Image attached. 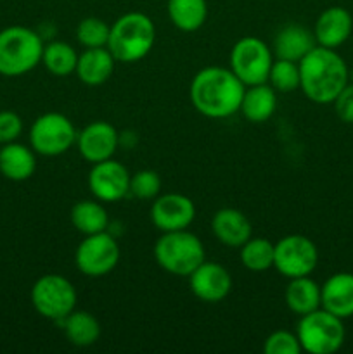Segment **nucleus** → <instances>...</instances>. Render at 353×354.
<instances>
[{"label": "nucleus", "mask_w": 353, "mask_h": 354, "mask_svg": "<svg viewBox=\"0 0 353 354\" xmlns=\"http://www.w3.org/2000/svg\"><path fill=\"white\" fill-rule=\"evenodd\" d=\"M244 83L230 68L208 66L196 73L189 86L194 109L210 120H224L239 113L244 95Z\"/></svg>", "instance_id": "nucleus-1"}, {"label": "nucleus", "mask_w": 353, "mask_h": 354, "mask_svg": "<svg viewBox=\"0 0 353 354\" xmlns=\"http://www.w3.org/2000/svg\"><path fill=\"white\" fill-rule=\"evenodd\" d=\"M300 88L315 104H332L348 85V66L336 48L315 45L300 62Z\"/></svg>", "instance_id": "nucleus-2"}, {"label": "nucleus", "mask_w": 353, "mask_h": 354, "mask_svg": "<svg viewBox=\"0 0 353 354\" xmlns=\"http://www.w3.org/2000/svg\"><path fill=\"white\" fill-rule=\"evenodd\" d=\"M156 41V26L144 12H127L111 24L107 48L116 62L134 64L147 57Z\"/></svg>", "instance_id": "nucleus-3"}, {"label": "nucleus", "mask_w": 353, "mask_h": 354, "mask_svg": "<svg viewBox=\"0 0 353 354\" xmlns=\"http://www.w3.org/2000/svg\"><path fill=\"white\" fill-rule=\"evenodd\" d=\"M44 40L26 26H9L0 31V75L16 78L33 71L42 62Z\"/></svg>", "instance_id": "nucleus-4"}, {"label": "nucleus", "mask_w": 353, "mask_h": 354, "mask_svg": "<svg viewBox=\"0 0 353 354\" xmlns=\"http://www.w3.org/2000/svg\"><path fill=\"white\" fill-rule=\"evenodd\" d=\"M154 259L163 272L187 277L206 259V251L197 235L189 230L163 232L154 244Z\"/></svg>", "instance_id": "nucleus-5"}, {"label": "nucleus", "mask_w": 353, "mask_h": 354, "mask_svg": "<svg viewBox=\"0 0 353 354\" xmlns=\"http://www.w3.org/2000/svg\"><path fill=\"white\" fill-rule=\"evenodd\" d=\"M296 335L301 351L310 354H332L345 344V325L341 318L329 313L324 308L300 317Z\"/></svg>", "instance_id": "nucleus-6"}, {"label": "nucleus", "mask_w": 353, "mask_h": 354, "mask_svg": "<svg viewBox=\"0 0 353 354\" xmlns=\"http://www.w3.org/2000/svg\"><path fill=\"white\" fill-rule=\"evenodd\" d=\"M31 304L40 317L61 324L69 313L76 310L75 286L66 277L57 273H48L40 277L31 287Z\"/></svg>", "instance_id": "nucleus-7"}, {"label": "nucleus", "mask_w": 353, "mask_h": 354, "mask_svg": "<svg viewBox=\"0 0 353 354\" xmlns=\"http://www.w3.org/2000/svg\"><path fill=\"white\" fill-rule=\"evenodd\" d=\"M273 52L258 37H242L234 44L228 57V68L244 86L266 83L272 68Z\"/></svg>", "instance_id": "nucleus-8"}, {"label": "nucleus", "mask_w": 353, "mask_h": 354, "mask_svg": "<svg viewBox=\"0 0 353 354\" xmlns=\"http://www.w3.org/2000/svg\"><path fill=\"white\" fill-rule=\"evenodd\" d=\"M75 124L62 113H45L30 128V145L37 154L55 158L68 152L76 144Z\"/></svg>", "instance_id": "nucleus-9"}, {"label": "nucleus", "mask_w": 353, "mask_h": 354, "mask_svg": "<svg viewBox=\"0 0 353 354\" xmlns=\"http://www.w3.org/2000/svg\"><path fill=\"white\" fill-rule=\"evenodd\" d=\"M121 258V249L109 232L85 235L75 252V265L85 277L100 279L113 272Z\"/></svg>", "instance_id": "nucleus-10"}, {"label": "nucleus", "mask_w": 353, "mask_h": 354, "mask_svg": "<svg viewBox=\"0 0 353 354\" xmlns=\"http://www.w3.org/2000/svg\"><path fill=\"white\" fill-rule=\"evenodd\" d=\"M317 265V245L305 235H287L273 244V268L286 279L311 275Z\"/></svg>", "instance_id": "nucleus-11"}, {"label": "nucleus", "mask_w": 353, "mask_h": 354, "mask_svg": "<svg viewBox=\"0 0 353 354\" xmlns=\"http://www.w3.org/2000/svg\"><path fill=\"white\" fill-rule=\"evenodd\" d=\"M130 173L113 158L92 165L89 171V190L100 203H118L130 194Z\"/></svg>", "instance_id": "nucleus-12"}, {"label": "nucleus", "mask_w": 353, "mask_h": 354, "mask_svg": "<svg viewBox=\"0 0 353 354\" xmlns=\"http://www.w3.org/2000/svg\"><path fill=\"white\" fill-rule=\"evenodd\" d=\"M196 220V206L183 194H159L151 206V221L159 232L187 230Z\"/></svg>", "instance_id": "nucleus-13"}, {"label": "nucleus", "mask_w": 353, "mask_h": 354, "mask_svg": "<svg viewBox=\"0 0 353 354\" xmlns=\"http://www.w3.org/2000/svg\"><path fill=\"white\" fill-rule=\"evenodd\" d=\"M76 149L90 165L111 159L120 145V133L107 121H92L76 135Z\"/></svg>", "instance_id": "nucleus-14"}, {"label": "nucleus", "mask_w": 353, "mask_h": 354, "mask_svg": "<svg viewBox=\"0 0 353 354\" xmlns=\"http://www.w3.org/2000/svg\"><path fill=\"white\" fill-rule=\"evenodd\" d=\"M232 275L225 266L204 259L189 275L190 292L199 301L217 304L227 299L232 290Z\"/></svg>", "instance_id": "nucleus-15"}, {"label": "nucleus", "mask_w": 353, "mask_h": 354, "mask_svg": "<svg viewBox=\"0 0 353 354\" xmlns=\"http://www.w3.org/2000/svg\"><path fill=\"white\" fill-rule=\"evenodd\" d=\"M353 16L348 9L339 6L327 7L318 14L314 26V37L317 45L327 48H338L352 37Z\"/></svg>", "instance_id": "nucleus-16"}, {"label": "nucleus", "mask_w": 353, "mask_h": 354, "mask_svg": "<svg viewBox=\"0 0 353 354\" xmlns=\"http://www.w3.org/2000/svg\"><path fill=\"white\" fill-rule=\"evenodd\" d=\"M211 232L218 242L230 249H239L251 239L253 227L242 211L235 207L218 209L211 218Z\"/></svg>", "instance_id": "nucleus-17"}, {"label": "nucleus", "mask_w": 353, "mask_h": 354, "mask_svg": "<svg viewBox=\"0 0 353 354\" xmlns=\"http://www.w3.org/2000/svg\"><path fill=\"white\" fill-rule=\"evenodd\" d=\"M322 308L341 320L353 317V273L339 272L320 286Z\"/></svg>", "instance_id": "nucleus-18"}, {"label": "nucleus", "mask_w": 353, "mask_h": 354, "mask_svg": "<svg viewBox=\"0 0 353 354\" xmlns=\"http://www.w3.org/2000/svg\"><path fill=\"white\" fill-rule=\"evenodd\" d=\"M317 45L314 31L301 24H286L273 38V57L300 62Z\"/></svg>", "instance_id": "nucleus-19"}, {"label": "nucleus", "mask_w": 353, "mask_h": 354, "mask_svg": "<svg viewBox=\"0 0 353 354\" xmlns=\"http://www.w3.org/2000/svg\"><path fill=\"white\" fill-rule=\"evenodd\" d=\"M116 59L107 47L85 48L78 55L76 62V76L82 83L89 86H100L113 76Z\"/></svg>", "instance_id": "nucleus-20"}, {"label": "nucleus", "mask_w": 353, "mask_h": 354, "mask_svg": "<svg viewBox=\"0 0 353 354\" xmlns=\"http://www.w3.org/2000/svg\"><path fill=\"white\" fill-rule=\"evenodd\" d=\"M37 171V152L31 145L3 144L0 147V173L10 182H24L30 180Z\"/></svg>", "instance_id": "nucleus-21"}, {"label": "nucleus", "mask_w": 353, "mask_h": 354, "mask_svg": "<svg viewBox=\"0 0 353 354\" xmlns=\"http://www.w3.org/2000/svg\"><path fill=\"white\" fill-rule=\"evenodd\" d=\"M277 109V92L269 83H260V85L246 86L244 95H242L241 109L242 116L249 123H265L273 116Z\"/></svg>", "instance_id": "nucleus-22"}, {"label": "nucleus", "mask_w": 353, "mask_h": 354, "mask_svg": "<svg viewBox=\"0 0 353 354\" xmlns=\"http://www.w3.org/2000/svg\"><path fill=\"white\" fill-rule=\"evenodd\" d=\"M286 306L298 317L311 313V311L322 308L320 286L308 277H298L291 279L284 292Z\"/></svg>", "instance_id": "nucleus-23"}, {"label": "nucleus", "mask_w": 353, "mask_h": 354, "mask_svg": "<svg viewBox=\"0 0 353 354\" xmlns=\"http://www.w3.org/2000/svg\"><path fill=\"white\" fill-rule=\"evenodd\" d=\"M69 220L73 227L83 235L100 234L109 227V214L102 203L97 199H85L73 204Z\"/></svg>", "instance_id": "nucleus-24"}, {"label": "nucleus", "mask_w": 353, "mask_h": 354, "mask_svg": "<svg viewBox=\"0 0 353 354\" xmlns=\"http://www.w3.org/2000/svg\"><path fill=\"white\" fill-rule=\"evenodd\" d=\"M61 324L66 339L76 348H90L99 341L100 324L89 311L75 310Z\"/></svg>", "instance_id": "nucleus-25"}, {"label": "nucleus", "mask_w": 353, "mask_h": 354, "mask_svg": "<svg viewBox=\"0 0 353 354\" xmlns=\"http://www.w3.org/2000/svg\"><path fill=\"white\" fill-rule=\"evenodd\" d=\"M168 17L180 31L201 30L208 19L206 0H168Z\"/></svg>", "instance_id": "nucleus-26"}, {"label": "nucleus", "mask_w": 353, "mask_h": 354, "mask_svg": "<svg viewBox=\"0 0 353 354\" xmlns=\"http://www.w3.org/2000/svg\"><path fill=\"white\" fill-rule=\"evenodd\" d=\"M78 52L66 41H51L44 47L42 54V64L45 66L51 75L54 76H69L75 73L76 62H78Z\"/></svg>", "instance_id": "nucleus-27"}, {"label": "nucleus", "mask_w": 353, "mask_h": 354, "mask_svg": "<svg viewBox=\"0 0 353 354\" xmlns=\"http://www.w3.org/2000/svg\"><path fill=\"white\" fill-rule=\"evenodd\" d=\"M239 259L246 270L262 273L273 268V244L269 239L251 237L239 248Z\"/></svg>", "instance_id": "nucleus-28"}, {"label": "nucleus", "mask_w": 353, "mask_h": 354, "mask_svg": "<svg viewBox=\"0 0 353 354\" xmlns=\"http://www.w3.org/2000/svg\"><path fill=\"white\" fill-rule=\"evenodd\" d=\"M266 83L275 92H294V90L300 88V64L287 61V59H273Z\"/></svg>", "instance_id": "nucleus-29"}, {"label": "nucleus", "mask_w": 353, "mask_h": 354, "mask_svg": "<svg viewBox=\"0 0 353 354\" xmlns=\"http://www.w3.org/2000/svg\"><path fill=\"white\" fill-rule=\"evenodd\" d=\"M111 26L100 17H85L76 26V40L83 48L107 47Z\"/></svg>", "instance_id": "nucleus-30"}, {"label": "nucleus", "mask_w": 353, "mask_h": 354, "mask_svg": "<svg viewBox=\"0 0 353 354\" xmlns=\"http://www.w3.org/2000/svg\"><path fill=\"white\" fill-rule=\"evenodd\" d=\"M161 176L154 169H141L130 176V194L142 201H154L161 194Z\"/></svg>", "instance_id": "nucleus-31"}, {"label": "nucleus", "mask_w": 353, "mask_h": 354, "mask_svg": "<svg viewBox=\"0 0 353 354\" xmlns=\"http://www.w3.org/2000/svg\"><path fill=\"white\" fill-rule=\"evenodd\" d=\"M265 354H300L301 346L298 335L287 330H275L263 342Z\"/></svg>", "instance_id": "nucleus-32"}, {"label": "nucleus", "mask_w": 353, "mask_h": 354, "mask_svg": "<svg viewBox=\"0 0 353 354\" xmlns=\"http://www.w3.org/2000/svg\"><path fill=\"white\" fill-rule=\"evenodd\" d=\"M23 133V120L14 111H0V144L16 142Z\"/></svg>", "instance_id": "nucleus-33"}, {"label": "nucleus", "mask_w": 353, "mask_h": 354, "mask_svg": "<svg viewBox=\"0 0 353 354\" xmlns=\"http://www.w3.org/2000/svg\"><path fill=\"white\" fill-rule=\"evenodd\" d=\"M334 111L336 116L343 121V123L353 124V85H346L341 92L338 93L334 100Z\"/></svg>", "instance_id": "nucleus-34"}]
</instances>
